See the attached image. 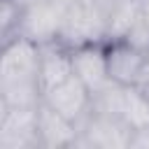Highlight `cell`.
Segmentation results:
<instances>
[{
	"label": "cell",
	"mask_w": 149,
	"mask_h": 149,
	"mask_svg": "<svg viewBox=\"0 0 149 149\" xmlns=\"http://www.w3.org/2000/svg\"><path fill=\"white\" fill-rule=\"evenodd\" d=\"M40 102H44L47 107H51L54 112H58L61 116H65L68 121L77 123L91 107V93L88 88L79 81V77L72 72L70 77H65L63 81L49 86L42 91Z\"/></svg>",
	"instance_id": "3957f363"
},
{
	"label": "cell",
	"mask_w": 149,
	"mask_h": 149,
	"mask_svg": "<svg viewBox=\"0 0 149 149\" xmlns=\"http://www.w3.org/2000/svg\"><path fill=\"white\" fill-rule=\"evenodd\" d=\"M63 14L65 12H61L56 5H51L47 0H35V2H30L21 9L19 30H21L23 37H28L35 44L54 42L61 33Z\"/></svg>",
	"instance_id": "5b68a950"
},
{
	"label": "cell",
	"mask_w": 149,
	"mask_h": 149,
	"mask_svg": "<svg viewBox=\"0 0 149 149\" xmlns=\"http://www.w3.org/2000/svg\"><path fill=\"white\" fill-rule=\"evenodd\" d=\"M107 51V74L109 81L121 86H140L149 70V54L128 44L126 40H114Z\"/></svg>",
	"instance_id": "7a4b0ae2"
},
{
	"label": "cell",
	"mask_w": 149,
	"mask_h": 149,
	"mask_svg": "<svg viewBox=\"0 0 149 149\" xmlns=\"http://www.w3.org/2000/svg\"><path fill=\"white\" fill-rule=\"evenodd\" d=\"M40 44L19 35L0 47V95L7 107H35L40 102Z\"/></svg>",
	"instance_id": "6da1fadb"
},
{
	"label": "cell",
	"mask_w": 149,
	"mask_h": 149,
	"mask_svg": "<svg viewBox=\"0 0 149 149\" xmlns=\"http://www.w3.org/2000/svg\"><path fill=\"white\" fill-rule=\"evenodd\" d=\"M72 74V61L70 51L61 44L44 42L40 44V65H37V81H40V95L44 88L63 81Z\"/></svg>",
	"instance_id": "52a82bcc"
},
{
	"label": "cell",
	"mask_w": 149,
	"mask_h": 149,
	"mask_svg": "<svg viewBox=\"0 0 149 149\" xmlns=\"http://www.w3.org/2000/svg\"><path fill=\"white\" fill-rule=\"evenodd\" d=\"M70 61H72V72L88 88L91 98L112 84L109 74H107V51L98 42L77 44L70 51Z\"/></svg>",
	"instance_id": "277c9868"
},
{
	"label": "cell",
	"mask_w": 149,
	"mask_h": 149,
	"mask_svg": "<svg viewBox=\"0 0 149 149\" xmlns=\"http://www.w3.org/2000/svg\"><path fill=\"white\" fill-rule=\"evenodd\" d=\"M35 130L37 144L44 147H65L74 142V123L47 107L44 102L35 105Z\"/></svg>",
	"instance_id": "8992f818"
},
{
	"label": "cell",
	"mask_w": 149,
	"mask_h": 149,
	"mask_svg": "<svg viewBox=\"0 0 149 149\" xmlns=\"http://www.w3.org/2000/svg\"><path fill=\"white\" fill-rule=\"evenodd\" d=\"M137 9H140L142 19L149 23V0H137Z\"/></svg>",
	"instance_id": "ba28073f"
}]
</instances>
